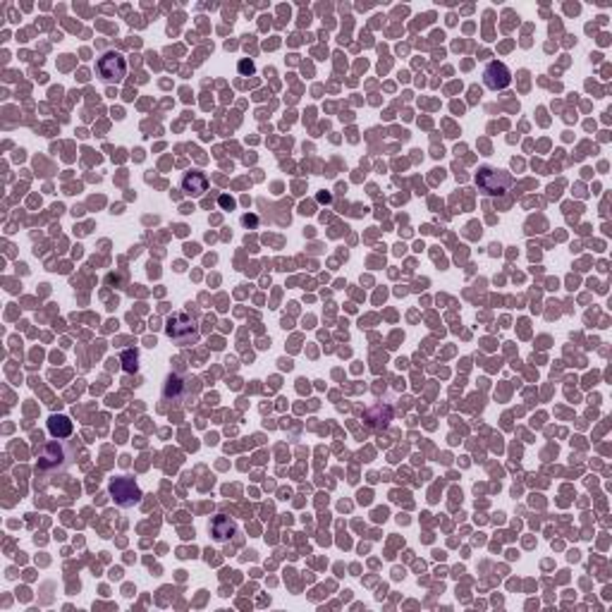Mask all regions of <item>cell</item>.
I'll return each mask as SVG.
<instances>
[{"mask_svg":"<svg viewBox=\"0 0 612 612\" xmlns=\"http://www.w3.org/2000/svg\"><path fill=\"white\" fill-rule=\"evenodd\" d=\"M166 333H168V337L173 340L175 345H180V347L197 345L199 337H201L199 325L194 323V318H189L187 313H175L173 318H168Z\"/></svg>","mask_w":612,"mask_h":612,"instance_id":"cell-1","label":"cell"},{"mask_svg":"<svg viewBox=\"0 0 612 612\" xmlns=\"http://www.w3.org/2000/svg\"><path fill=\"white\" fill-rule=\"evenodd\" d=\"M476 185L485 197H500L512 185V175L497 168H481L476 175Z\"/></svg>","mask_w":612,"mask_h":612,"instance_id":"cell-2","label":"cell"},{"mask_svg":"<svg viewBox=\"0 0 612 612\" xmlns=\"http://www.w3.org/2000/svg\"><path fill=\"white\" fill-rule=\"evenodd\" d=\"M98 77L105 81V84H120L127 74V60L117 53V50H108L103 53L96 62Z\"/></svg>","mask_w":612,"mask_h":612,"instance_id":"cell-3","label":"cell"},{"mask_svg":"<svg viewBox=\"0 0 612 612\" xmlns=\"http://www.w3.org/2000/svg\"><path fill=\"white\" fill-rule=\"evenodd\" d=\"M110 497L115 500L120 507H132L142 500V490L134 483V478L129 476H120L110 481Z\"/></svg>","mask_w":612,"mask_h":612,"instance_id":"cell-4","label":"cell"},{"mask_svg":"<svg viewBox=\"0 0 612 612\" xmlns=\"http://www.w3.org/2000/svg\"><path fill=\"white\" fill-rule=\"evenodd\" d=\"M483 81H485V86H488V89L502 91V89H507V86L512 84V72H509L504 62L493 60V62H488V67L483 69Z\"/></svg>","mask_w":612,"mask_h":612,"instance_id":"cell-5","label":"cell"},{"mask_svg":"<svg viewBox=\"0 0 612 612\" xmlns=\"http://www.w3.org/2000/svg\"><path fill=\"white\" fill-rule=\"evenodd\" d=\"M62 462L69 464L72 462V454H69L65 447H62V443L58 440V443H50L41 450L39 454V466L41 469H48V466H60L62 469Z\"/></svg>","mask_w":612,"mask_h":612,"instance_id":"cell-6","label":"cell"},{"mask_svg":"<svg viewBox=\"0 0 612 612\" xmlns=\"http://www.w3.org/2000/svg\"><path fill=\"white\" fill-rule=\"evenodd\" d=\"M182 192L187 194V197L192 199H199L204 197V194L208 192V178L204 173H199V170H189V173H185V178H182Z\"/></svg>","mask_w":612,"mask_h":612,"instance_id":"cell-7","label":"cell"},{"mask_svg":"<svg viewBox=\"0 0 612 612\" xmlns=\"http://www.w3.org/2000/svg\"><path fill=\"white\" fill-rule=\"evenodd\" d=\"M235 531H237V524L232 521L230 516H225V514L213 516L211 536H213V541H216V543H227V541L235 536Z\"/></svg>","mask_w":612,"mask_h":612,"instance_id":"cell-8","label":"cell"},{"mask_svg":"<svg viewBox=\"0 0 612 612\" xmlns=\"http://www.w3.org/2000/svg\"><path fill=\"white\" fill-rule=\"evenodd\" d=\"M72 431H74V426H72V421H69V416H65V414H53V416L48 419V433L53 435V438L65 440V438H69V435H72Z\"/></svg>","mask_w":612,"mask_h":612,"instance_id":"cell-9","label":"cell"},{"mask_svg":"<svg viewBox=\"0 0 612 612\" xmlns=\"http://www.w3.org/2000/svg\"><path fill=\"white\" fill-rule=\"evenodd\" d=\"M122 369L127 371V374H134V371L139 369V354L134 350L122 352Z\"/></svg>","mask_w":612,"mask_h":612,"instance_id":"cell-10","label":"cell"},{"mask_svg":"<svg viewBox=\"0 0 612 612\" xmlns=\"http://www.w3.org/2000/svg\"><path fill=\"white\" fill-rule=\"evenodd\" d=\"M254 69H256V67H254V62H251V60H242V62H239V72H242V74H254Z\"/></svg>","mask_w":612,"mask_h":612,"instance_id":"cell-11","label":"cell"},{"mask_svg":"<svg viewBox=\"0 0 612 612\" xmlns=\"http://www.w3.org/2000/svg\"><path fill=\"white\" fill-rule=\"evenodd\" d=\"M220 206H223L225 211H230V208H235V201L227 197V194H223V197H220Z\"/></svg>","mask_w":612,"mask_h":612,"instance_id":"cell-12","label":"cell"}]
</instances>
